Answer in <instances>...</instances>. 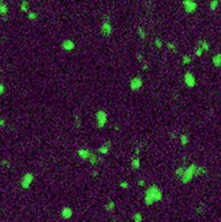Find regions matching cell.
<instances>
[{
    "mask_svg": "<svg viewBox=\"0 0 221 222\" xmlns=\"http://www.w3.org/2000/svg\"><path fill=\"white\" fill-rule=\"evenodd\" d=\"M73 209L70 208V207H63L62 208V211H61V216L64 219V220H67V219H70L71 217V215H73Z\"/></svg>",
    "mask_w": 221,
    "mask_h": 222,
    "instance_id": "obj_12",
    "label": "cell"
},
{
    "mask_svg": "<svg viewBox=\"0 0 221 222\" xmlns=\"http://www.w3.org/2000/svg\"><path fill=\"white\" fill-rule=\"evenodd\" d=\"M120 186H121L122 189H128V188H129V184H128L127 182L123 181V182H120Z\"/></svg>",
    "mask_w": 221,
    "mask_h": 222,
    "instance_id": "obj_31",
    "label": "cell"
},
{
    "mask_svg": "<svg viewBox=\"0 0 221 222\" xmlns=\"http://www.w3.org/2000/svg\"><path fill=\"white\" fill-rule=\"evenodd\" d=\"M143 85V81L140 76H135L131 81H130V89L132 91H138Z\"/></svg>",
    "mask_w": 221,
    "mask_h": 222,
    "instance_id": "obj_5",
    "label": "cell"
},
{
    "mask_svg": "<svg viewBox=\"0 0 221 222\" xmlns=\"http://www.w3.org/2000/svg\"><path fill=\"white\" fill-rule=\"evenodd\" d=\"M183 7H184V9H185L187 13L192 14V13L196 12L198 5H197V3H195V1H190V0H187V1H183Z\"/></svg>",
    "mask_w": 221,
    "mask_h": 222,
    "instance_id": "obj_6",
    "label": "cell"
},
{
    "mask_svg": "<svg viewBox=\"0 0 221 222\" xmlns=\"http://www.w3.org/2000/svg\"><path fill=\"white\" fill-rule=\"evenodd\" d=\"M8 12V7H7V4L4 3V1H0V14L3 15H6Z\"/></svg>",
    "mask_w": 221,
    "mask_h": 222,
    "instance_id": "obj_16",
    "label": "cell"
},
{
    "mask_svg": "<svg viewBox=\"0 0 221 222\" xmlns=\"http://www.w3.org/2000/svg\"><path fill=\"white\" fill-rule=\"evenodd\" d=\"M191 60H192V58L190 55H184L182 58V64H188V63L191 62Z\"/></svg>",
    "mask_w": 221,
    "mask_h": 222,
    "instance_id": "obj_25",
    "label": "cell"
},
{
    "mask_svg": "<svg viewBox=\"0 0 221 222\" xmlns=\"http://www.w3.org/2000/svg\"><path fill=\"white\" fill-rule=\"evenodd\" d=\"M166 46L172 51V52H174V53H177V48H176V46L173 44V43H171V42H168V43H166Z\"/></svg>",
    "mask_w": 221,
    "mask_h": 222,
    "instance_id": "obj_21",
    "label": "cell"
},
{
    "mask_svg": "<svg viewBox=\"0 0 221 222\" xmlns=\"http://www.w3.org/2000/svg\"><path fill=\"white\" fill-rule=\"evenodd\" d=\"M5 125V121L3 119H0V127H4Z\"/></svg>",
    "mask_w": 221,
    "mask_h": 222,
    "instance_id": "obj_33",
    "label": "cell"
},
{
    "mask_svg": "<svg viewBox=\"0 0 221 222\" xmlns=\"http://www.w3.org/2000/svg\"><path fill=\"white\" fill-rule=\"evenodd\" d=\"M183 80H184V83H185V85H187L188 88H193V87H196V78H195V76H193V74H191L190 71H188V72L184 74Z\"/></svg>",
    "mask_w": 221,
    "mask_h": 222,
    "instance_id": "obj_4",
    "label": "cell"
},
{
    "mask_svg": "<svg viewBox=\"0 0 221 222\" xmlns=\"http://www.w3.org/2000/svg\"><path fill=\"white\" fill-rule=\"evenodd\" d=\"M105 208H106V211L108 212V213H112V212H114V209H115V204H114V201H108L107 204H106V206H105Z\"/></svg>",
    "mask_w": 221,
    "mask_h": 222,
    "instance_id": "obj_17",
    "label": "cell"
},
{
    "mask_svg": "<svg viewBox=\"0 0 221 222\" xmlns=\"http://www.w3.org/2000/svg\"><path fill=\"white\" fill-rule=\"evenodd\" d=\"M113 222H115V221H113Z\"/></svg>",
    "mask_w": 221,
    "mask_h": 222,
    "instance_id": "obj_35",
    "label": "cell"
},
{
    "mask_svg": "<svg viewBox=\"0 0 221 222\" xmlns=\"http://www.w3.org/2000/svg\"><path fill=\"white\" fill-rule=\"evenodd\" d=\"M137 32H138V36L140 37V39H144V38H145V30H144L143 28H140V27H139Z\"/></svg>",
    "mask_w": 221,
    "mask_h": 222,
    "instance_id": "obj_28",
    "label": "cell"
},
{
    "mask_svg": "<svg viewBox=\"0 0 221 222\" xmlns=\"http://www.w3.org/2000/svg\"><path fill=\"white\" fill-rule=\"evenodd\" d=\"M37 17H38L37 13H35V12H29L28 13V19L30 21H35V20H37Z\"/></svg>",
    "mask_w": 221,
    "mask_h": 222,
    "instance_id": "obj_24",
    "label": "cell"
},
{
    "mask_svg": "<svg viewBox=\"0 0 221 222\" xmlns=\"http://www.w3.org/2000/svg\"><path fill=\"white\" fill-rule=\"evenodd\" d=\"M107 121V113L105 111H98L96 113V122L98 128H103Z\"/></svg>",
    "mask_w": 221,
    "mask_h": 222,
    "instance_id": "obj_3",
    "label": "cell"
},
{
    "mask_svg": "<svg viewBox=\"0 0 221 222\" xmlns=\"http://www.w3.org/2000/svg\"><path fill=\"white\" fill-rule=\"evenodd\" d=\"M98 161H99V157H98L97 154L92 153V154H91V157H90V159H89V162H90V164H92V165H96Z\"/></svg>",
    "mask_w": 221,
    "mask_h": 222,
    "instance_id": "obj_20",
    "label": "cell"
},
{
    "mask_svg": "<svg viewBox=\"0 0 221 222\" xmlns=\"http://www.w3.org/2000/svg\"><path fill=\"white\" fill-rule=\"evenodd\" d=\"M212 63H213V66L216 67V68H220V67H221V54H220V53H219V54H215V55L212 58Z\"/></svg>",
    "mask_w": 221,
    "mask_h": 222,
    "instance_id": "obj_13",
    "label": "cell"
},
{
    "mask_svg": "<svg viewBox=\"0 0 221 222\" xmlns=\"http://www.w3.org/2000/svg\"><path fill=\"white\" fill-rule=\"evenodd\" d=\"M206 174V168L205 167H200V166H197V170H196V176H202V175H205Z\"/></svg>",
    "mask_w": 221,
    "mask_h": 222,
    "instance_id": "obj_19",
    "label": "cell"
},
{
    "mask_svg": "<svg viewBox=\"0 0 221 222\" xmlns=\"http://www.w3.org/2000/svg\"><path fill=\"white\" fill-rule=\"evenodd\" d=\"M161 199H163V192H161V190L158 186L152 185V186H149L145 190V197H144L145 205L150 206L153 203L160 201Z\"/></svg>",
    "mask_w": 221,
    "mask_h": 222,
    "instance_id": "obj_1",
    "label": "cell"
},
{
    "mask_svg": "<svg viewBox=\"0 0 221 222\" xmlns=\"http://www.w3.org/2000/svg\"><path fill=\"white\" fill-rule=\"evenodd\" d=\"M112 30H113V28H112V25H111V23H109L108 21H105V22L101 24V34H103V35L109 36V35L112 34Z\"/></svg>",
    "mask_w": 221,
    "mask_h": 222,
    "instance_id": "obj_9",
    "label": "cell"
},
{
    "mask_svg": "<svg viewBox=\"0 0 221 222\" xmlns=\"http://www.w3.org/2000/svg\"><path fill=\"white\" fill-rule=\"evenodd\" d=\"M137 184H138V185H144V181H138Z\"/></svg>",
    "mask_w": 221,
    "mask_h": 222,
    "instance_id": "obj_34",
    "label": "cell"
},
{
    "mask_svg": "<svg viewBox=\"0 0 221 222\" xmlns=\"http://www.w3.org/2000/svg\"><path fill=\"white\" fill-rule=\"evenodd\" d=\"M198 47L203 51V52H207L210 50V44L206 42V40H200L198 43Z\"/></svg>",
    "mask_w": 221,
    "mask_h": 222,
    "instance_id": "obj_14",
    "label": "cell"
},
{
    "mask_svg": "<svg viewBox=\"0 0 221 222\" xmlns=\"http://www.w3.org/2000/svg\"><path fill=\"white\" fill-rule=\"evenodd\" d=\"M196 170H197V166L196 165H190L189 167H185V170H184L183 175L180 178L181 182L183 184H188L196 176Z\"/></svg>",
    "mask_w": 221,
    "mask_h": 222,
    "instance_id": "obj_2",
    "label": "cell"
},
{
    "mask_svg": "<svg viewBox=\"0 0 221 222\" xmlns=\"http://www.w3.org/2000/svg\"><path fill=\"white\" fill-rule=\"evenodd\" d=\"M77 154H79V157L81 158V159H83V160H88L89 161V159H90V157H91V152L89 151V150H85V149H81V150H79L77 151Z\"/></svg>",
    "mask_w": 221,
    "mask_h": 222,
    "instance_id": "obj_10",
    "label": "cell"
},
{
    "mask_svg": "<svg viewBox=\"0 0 221 222\" xmlns=\"http://www.w3.org/2000/svg\"><path fill=\"white\" fill-rule=\"evenodd\" d=\"M111 146H112V144H111L109 142H107V143H105L104 145H101L100 147H98L97 151H98V153H100V154H107V153L109 152V150H111Z\"/></svg>",
    "mask_w": 221,
    "mask_h": 222,
    "instance_id": "obj_11",
    "label": "cell"
},
{
    "mask_svg": "<svg viewBox=\"0 0 221 222\" xmlns=\"http://www.w3.org/2000/svg\"><path fill=\"white\" fill-rule=\"evenodd\" d=\"M61 48L64 50V51H73L74 48H75V44H74V42L70 40V39H64L61 43Z\"/></svg>",
    "mask_w": 221,
    "mask_h": 222,
    "instance_id": "obj_8",
    "label": "cell"
},
{
    "mask_svg": "<svg viewBox=\"0 0 221 222\" xmlns=\"http://www.w3.org/2000/svg\"><path fill=\"white\" fill-rule=\"evenodd\" d=\"M180 142H181L182 145H187V144L189 143V137H188V135L181 133V135H180Z\"/></svg>",
    "mask_w": 221,
    "mask_h": 222,
    "instance_id": "obj_18",
    "label": "cell"
},
{
    "mask_svg": "<svg viewBox=\"0 0 221 222\" xmlns=\"http://www.w3.org/2000/svg\"><path fill=\"white\" fill-rule=\"evenodd\" d=\"M21 9H22L23 12H26V13H29V4H28L27 1H22V4H21Z\"/></svg>",
    "mask_w": 221,
    "mask_h": 222,
    "instance_id": "obj_23",
    "label": "cell"
},
{
    "mask_svg": "<svg viewBox=\"0 0 221 222\" xmlns=\"http://www.w3.org/2000/svg\"><path fill=\"white\" fill-rule=\"evenodd\" d=\"M184 170H185V167H179L177 169H176V172H175V174L181 178V176L183 175V173H184Z\"/></svg>",
    "mask_w": 221,
    "mask_h": 222,
    "instance_id": "obj_26",
    "label": "cell"
},
{
    "mask_svg": "<svg viewBox=\"0 0 221 222\" xmlns=\"http://www.w3.org/2000/svg\"><path fill=\"white\" fill-rule=\"evenodd\" d=\"M154 45H156L157 48H161V47H163V42H161V39H160V38H156Z\"/></svg>",
    "mask_w": 221,
    "mask_h": 222,
    "instance_id": "obj_29",
    "label": "cell"
},
{
    "mask_svg": "<svg viewBox=\"0 0 221 222\" xmlns=\"http://www.w3.org/2000/svg\"><path fill=\"white\" fill-rule=\"evenodd\" d=\"M218 6H219V1H211L210 3V8H211V11H214V9H216L218 8Z\"/></svg>",
    "mask_w": 221,
    "mask_h": 222,
    "instance_id": "obj_27",
    "label": "cell"
},
{
    "mask_svg": "<svg viewBox=\"0 0 221 222\" xmlns=\"http://www.w3.org/2000/svg\"><path fill=\"white\" fill-rule=\"evenodd\" d=\"M132 220H134V222H142L143 221V216H142L140 213H136V214H134Z\"/></svg>",
    "mask_w": 221,
    "mask_h": 222,
    "instance_id": "obj_22",
    "label": "cell"
},
{
    "mask_svg": "<svg viewBox=\"0 0 221 222\" xmlns=\"http://www.w3.org/2000/svg\"><path fill=\"white\" fill-rule=\"evenodd\" d=\"M203 53H204V52H203V51H202V50L197 46V48H196V51H195V55H197V56H202V55H203Z\"/></svg>",
    "mask_w": 221,
    "mask_h": 222,
    "instance_id": "obj_30",
    "label": "cell"
},
{
    "mask_svg": "<svg viewBox=\"0 0 221 222\" xmlns=\"http://www.w3.org/2000/svg\"><path fill=\"white\" fill-rule=\"evenodd\" d=\"M32 181H34V175L31 173H28V174H26L22 177V180H21V186L23 189H28L30 186V184L32 183Z\"/></svg>",
    "mask_w": 221,
    "mask_h": 222,
    "instance_id": "obj_7",
    "label": "cell"
},
{
    "mask_svg": "<svg viewBox=\"0 0 221 222\" xmlns=\"http://www.w3.org/2000/svg\"><path fill=\"white\" fill-rule=\"evenodd\" d=\"M4 92H5V87L3 83H0V95H3Z\"/></svg>",
    "mask_w": 221,
    "mask_h": 222,
    "instance_id": "obj_32",
    "label": "cell"
},
{
    "mask_svg": "<svg viewBox=\"0 0 221 222\" xmlns=\"http://www.w3.org/2000/svg\"><path fill=\"white\" fill-rule=\"evenodd\" d=\"M131 167H132V169H135V170H137V169L140 167V160H139L138 157H135V158L131 160Z\"/></svg>",
    "mask_w": 221,
    "mask_h": 222,
    "instance_id": "obj_15",
    "label": "cell"
}]
</instances>
